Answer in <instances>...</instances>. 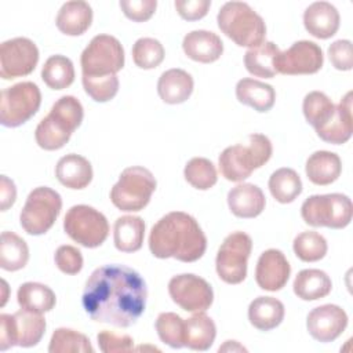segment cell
I'll list each match as a JSON object with an SVG mask.
<instances>
[{"label": "cell", "mask_w": 353, "mask_h": 353, "mask_svg": "<svg viewBox=\"0 0 353 353\" xmlns=\"http://www.w3.org/2000/svg\"><path fill=\"white\" fill-rule=\"evenodd\" d=\"M146 298V283L137 270L124 265H103L88 277L81 303L94 321L127 328L145 312Z\"/></svg>", "instance_id": "cell-1"}, {"label": "cell", "mask_w": 353, "mask_h": 353, "mask_svg": "<svg viewBox=\"0 0 353 353\" xmlns=\"http://www.w3.org/2000/svg\"><path fill=\"white\" fill-rule=\"evenodd\" d=\"M207 248V237L197 221L182 211L161 216L149 234V250L160 259L175 258L181 262H196Z\"/></svg>", "instance_id": "cell-2"}, {"label": "cell", "mask_w": 353, "mask_h": 353, "mask_svg": "<svg viewBox=\"0 0 353 353\" xmlns=\"http://www.w3.org/2000/svg\"><path fill=\"white\" fill-rule=\"evenodd\" d=\"M84 117L83 105L73 95L61 97L34 131L37 145L44 150H58L70 139Z\"/></svg>", "instance_id": "cell-3"}, {"label": "cell", "mask_w": 353, "mask_h": 353, "mask_svg": "<svg viewBox=\"0 0 353 353\" xmlns=\"http://www.w3.org/2000/svg\"><path fill=\"white\" fill-rule=\"evenodd\" d=\"M273 153L270 139L263 134L248 135V143H237L226 148L218 159L222 176L232 182L247 179L254 170L269 161Z\"/></svg>", "instance_id": "cell-4"}, {"label": "cell", "mask_w": 353, "mask_h": 353, "mask_svg": "<svg viewBox=\"0 0 353 353\" xmlns=\"http://www.w3.org/2000/svg\"><path fill=\"white\" fill-rule=\"evenodd\" d=\"M216 22L221 32L240 47L254 48L265 41V21L247 3H225L218 11Z\"/></svg>", "instance_id": "cell-5"}, {"label": "cell", "mask_w": 353, "mask_h": 353, "mask_svg": "<svg viewBox=\"0 0 353 353\" xmlns=\"http://www.w3.org/2000/svg\"><path fill=\"white\" fill-rule=\"evenodd\" d=\"M156 185V178L148 168L132 165L120 174L110 190V200L121 211H141L149 204Z\"/></svg>", "instance_id": "cell-6"}, {"label": "cell", "mask_w": 353, "mask_h": 353, "mask_svg": "<svg viewBox=\"0 0 353 353\" xmlns=\"http://www.w3.org/2000/svg\"><path fill=\"white\" fill-rule=\"evenodd\" d=\"M352 214V200L342 193L313 194L301 207L302 219L313 228L343 229L350 223Z\"/></svg>", "instance_id": "cell-7"}, {"label": "cell", "mask_w": 353, "mask_h": 353, "mask_svg": "<svg viewBox=\"0 0 353 353\" xmlns=\"http://www.w3.org/2000/svg\"><path fill=\"white\" fill-rule=\"evenodd\" d=\"M62 208V199L58 192L48 186L33 189L21 211L19 222L22 229L32 236L48 232L55 223Z\"/></svg>", "instance_id": "cell-8"}, {"label": "cell", "mask_w": 353, "mask_h": 353, "mask_svg": "<svg viewBox=\"0 0 353 353\" xmlns=\"http://www.w3.org/2000/svg\"><path fill=\"white\" fill-rule=\"evenodd\" d=\"M46 332L43 313L22 309L14 314H0V350L14 346H36Z\"/></svg>", "instance_id": "cell-9"}, {"label": "cell", "mask_w": 353, "mask_h": 353, "mask_svg": "<svg viewBox=\"0 0 353 353\" xmlns=\"http://www.w3.org/2000/svg\"><path fill=\"white\" fill-rule=\"evenodd\" d=\"M63 229L73 241L87 248L99 247L109 234L106 216L85 204H77L68 210L63 218Z\"/></svg>", "instance_id": "cell-10"}, {"label": "cell", "mask_w": 353, "mask_h": 353, "mask_svg": "<svg viewBox=\"0 0 353 353\" xmlns=\"http://www.w3.org/2000/svg\"><path fill=\"white\" fill-rule=\"evenodd\" d=\"M83 76L101 77L116 74L124 66V48L110 34H97L80 57Z\"/></svg>", "instance_id": "cell-11"}, {"label": "cell", "mask_w": 353, "mask_h": 353, "mask_svg": "<svg viewBox=\"0 0 353 353\" xmlns=\"http://www.w3.org/2000/svg\"><path fill=\"white\" fill-rule=\"evenodd\" d=\"M41 103V92L32 81H21L1 91L0 123L4 127H19L36 114Z\"/></svg>", "instance_id": "cell-12"}, {"label": "cell", "mask_w": 353, "mask_h": 353, "mask_svg": "<svg viewBox=\"0 0 353 353\" xmlns=\"http://www.w3.org/2000/svg\"><path fill=\"white\" fill-rule=\"evenodd\" d=\"M252 240L244 232H233L221 244L215 268L219 279L228 284H240L247 276V262L251 255Z\"/></svg>", "instance_id": "cell-13"}, {"label": "cell", "mask_w": 353, "mask_h": 353, "mask_svg": "<svg viewBox=\"0 0 353 353\" xmlns=\"http://www.w3.org/2000/svg\"><path fill=\"white\" fill-rule=\"evenodd\" d=\"M171 299L190 313L205 312L214 301L211 285L200 276L183 273L174 276L168 283Z\"/></svg>", "instance_id": "cell-14"}, {"label": "cell", "mask_w": 353, "mask_h": 353, "mask_svg": "<svg viewBox=\"0 0 353 353\" xmlns=\"http://www.w3.org/2000/svg\"><path fill=\"white\" fill-rule=\"evenodd\" d=\"M37 62V46L28 37L10 39L0 46V77L4 80L32 73Z\"/></svg>", "instance_id": "cell-15"}, {"label": "cell", "mask_w": 353, "mask_h": 353, "mask_svg": "<svg viewBox=\"0 0 353 353\" xmlns=\"http://www.w3.org/2000/svg\"><path fill=\"white\" fill-rule=\"evenodd\" d=\"M321 47L314 41L299 40L288 50L280 51L276 59V70L283 74H313L323 66Z\"/></svg>", "instance_id": "cell-16"}, {"label": "cell", "mask_w": 353, "mask_h": 353, "mask_svg": "<svg viewBox=\"0 0 353 353\" xmlns=\"http://www.w3.org/2000/svg\"><path fill=\"white\" fill-rule=\"evenodd\" d=\"M347 327L346 312L332 303L321 305L312 309L306 319V328L312 338L327 343L335 341Z\"/></svg>", "instance_id": "cell-17"}, {"label": "cell", "mask_w": 353, "mask_h": 353, "mask_svg": "<svg viewBox=\"0 0 353 353\" xmlns=\"http://www.w3.org/2000/svg\"><path fill=\"white\" fill-rule=\"evenodd\" d=\"M291 273V266L285 255L276 248H269L263 251L258 259L255 269L256 284L266 291L281 290Z\"/></svg>", "instance_id": "cell-18"}, {"label": "cell", "mask_w": 353, "mask_h": 353, "mask_svg": "<svg viewBox=\"0 0 353 353\" xmlns=\"http://www.w3.org/2000/svg\"><path fill=\"white\" fill-rule=\"evenodd\" d=\"M339 12L328 1H314L303 12L305 29L317 39H330L339 29Z\"/></svg>", "instance_id": "cell-19"}, {"label": "cell", "mask_w": 353, "mask_h": 353, "mask_svg": "<svg viewBox=\"0 0 353 353\" xmlns=\"http://www.w3.org/2000/svg\"><path fill=\"white\" fill-rule=\"evenodd\" d=\"M182 48L188 58L201 63H211L222 55L223 43L216 33L200 29L192 30L183 37Z\"/></svg>", "instance_id": "cell-20"}, {"label": "cell", "mask_w": 353, "mask_h": 353, "mask_svg": "<svg viewBox=\"0 0 353 353\" xmlns=\"http://www.w3.org/2000/svg\"><path fill=\"white\" fill-rule=\"evenodd\" d=\"M228 205L237 218H255L266 205L261 188L254 183H239L228 193Z\"/></svg>", "instance_id": "cell-21"}, {"label": "cell", "mask_w": 353, "mask_h": 353, "mask_svg": "<svg viewBox=\"0 0 353 353\" xmlns=\"http://www.w3.org/2000/svg\"><path fill=\"white\" fill-rule=\"evenodd\" d=\"M352 97L353 92L349 91L335 106V113L331 120L317 130V135L328 143L341 145L350 139L353 132V117H352Z\"/></svg>", "instance_id": "cell-22"}, {"label": "cell", "mask_w": 353, "mask_h": 353, "mask_svg": "<svg viewBox=\"0 0 353 353\" xmlns=\"http://www.w3.org/2000/svg\"><path fill=\"white\" fill-rule=\"evenodd\" d=\"M193 77L183 69H168L157 81V92L163 102L178 105L189 99L193 92Z\"/></svg>", "instance_id": "cell-23"}, {"label": "cell", "mask_w": 353, "mask_h": 353, "mask_svg": "<svg viewBox=\"0 0 353 353\" xmlns=\"http://www.w3.org/2000/svg\"><path fill=\"white\" fill-rule=\"evenodd\" d=\"M55 175L69 189H84L92 181V167L85 157L70 153L58 160Z\"/></svg>", "instance_id": "cell-24"}, {"label": "cell", "mask_w": 353, "mask_h": 353, "mask_svg": "<svg viewBox=\"0 0 353 353\" xmlns=\"http://www.w3.org/2000/svg\"><path fill=\"white\" fill-rule=\"evenodd\" d=\"M305 172L312 183L325 186L339 178L342 172V161L334 152L317 150L306 160Z\"/></svg>", "instance_id": "cell-25"}, {"label": "cell", "mask_w": 353, "mask_h": 353, "mask_svg": "<svg viewBox=\"0 0 353 353\" xmlns=\"http://www.w3.org/2000/svg\"><path fill=\"white\" fill-rule=\"evenodd\" d=\"M92 22V8L88 3L76 0L66 1L58 11L57 28L68 36L83 34Z\"/></svg>", "instance_id": "cell-26"}, {"label": "cell", "mask_w": 353, "mask_h": 353, "mask_svg": "<svg viewBox=\"0 0 353 353\" xmlns=\"http://www.w3.org/2000/svg\"><path fill=\"white\" fill-rule=\"evenodd\" d=\"M236 97L243 105L251 106L254 110L269 112L276 101V91L270 84L255 79H241L236 84Z\"/></svg>", "instance_id": "cell-27"}, {"label": "cell", "mask_w": 353, "mask_h": 353, "mask_svg": "<svg viewBox=\"0 0 353 353\" xmlns=\"http://www.w3.org/2000/svg\"><path fill=\"white\" fill-rule=\"evenodd\" d=\"M216 336L215 323L204 312H197L188 320L183 327V343L192 350H208Z\"/></svg>", "instance_id": "cell-28"}, {"label": "cell", "mask_w": 353, "mask_h": 353, "mask_svg": "<svg viewBox=\"0 0 353 353\" xmlns=\"http://www.w3.org/2000/svg\"><path fill=\"white\" fill-rule=\"evenodd\" d=\"M284 313L283 302L273 296H258L248 306V320L261 331H270L280 325Z\"/></svg>", "instance_id": "cell-29"}, {"label": "cell", "mask_w": 353, "mask_h": 353, "mask_svg": "<svg viewBox=\"0 0 353 353\" xmlns=\"http://www.w3.org/2000/svg\"><path fill=\"white\" fill-rule=\"evenodd\" d=\"M145 237V222L141 216L123 215L113 226L114 247L121 252H135L141 250Z\"/></svg>", "instance_id": "cell-30"}, {"label": "cell", "mask_w": 353, "mask_h": 353, "mask_svg": "<svg viewBox=\"0 0 353 353\" xmlns=\"http://www.w3.org/2000/svg\"><path fill=\"white\" fill-rule=\"evenodd\" d=\"M292 288L298 298L303 301H316L331 292L332 283L330 276L320 269H303L296 274Z\"/></svg>", "instance_id": "cell-31"}, {"label": "cell", "mask_w": 353, "mask_h": 353, "mask_svg": "<svg viewBox=\"0 0 353 353\" xmlns=\"http://www.w3.org/2000/svg\"><path fill=\"white\" fill-rule=\"evenodd\" d=\"M280 54L279 47L273 41H263L258 47L250 48L244 55L245 69L256 76L272 79L277 74L276 59Z\"/></svg>", "instance_id": "cell-32"}, {"label": "cell", "mask_w": 353, "mask_h": 353, "mask_svg": "<svg viewBox=\"0 0 353 353\" xmlns=\"http://www.w3.org/2000/svg\"><path fill=\"white\" fill-rule=\"evenodd\" d=\"M17 301L22 309L36 313H46L54 309L57 298L48 285L36 281H28L19 285Z\"/></svg>", "instance_id": "cell-33"}, {"label": "cell", "mask_w": 353, "mask_h": 353, "mask_svg": "<svg viewBox=\"0 0 353 353\" xmlns=\"http://www.w3.org/2000/svg\"><path fill=\"white\" fill-rule=\"evenodd\" d=\"M0 266L7 272H17L29 261V247L26 241L14 232H3L0 240Z\"/></svg>", "instance_id": "cell-34"}, {"label": "cell", "mask_w": 353, "mask_h": 353, "mask_svg": "<svg viewBox=\"0 0 353 353\" xmlns=\"http://www.w3.org/2000/svg\"><path fill=\"white\" fill-rule=\"evenodd\" d=\"M269 190L281 204L292 203L302 192V181L292 168L283 167L276 170L269 178Z\"/></svg>", "instance_id": "cell-35"}, {"label": "cell", "mask_w": 353, "mask_h": 353, "mask_svg": "<svg viewBox=\"0 0 353 353\" xmlns=\"http://www.w3.org/2000/svg\"><path fill=\"white\" fill-rule=\"evenodd\" d=\"M43 81L52 90H63L74 81V68L65 55L50 57L41 69Z\"/></svg>", "instance_id": "cell-36"}, {"label": "cell", "mask_w": 353, "mask_h": 353, "mask_svg": "<svg viewBox=\"0 0 353 353\" xmlns=\"http://www.w3.org/2000/svg\"><path fill=\"white\" fill-rule=\"evenodd\" d=\"M302 110L306 121L317 131L324 127L335 113V105L321 91H312L305 95Z\"/></svg>", "instance_id": "cell-37"}, {"label": "cell", "mask_w": 353, "mask_h": 353, "mask_svg": "<svg viewBox=\"0 0 353 353\" xmlns=\"http://www.w3.org/2000/svg\"><path fill=\"white\" fill-rule=\"evenodd\" d=\"M50 353H92L94 347L91 346L90 339L72 328H57L52 332L50 345Z\"/></svg>", "instance_id": "cell-38"}, {"label": "cell", "mask_w": 353, "mask_h": 353, "mask_svg": "<svg viewBox=\"0 0 353 353\" xmlns=\"http://www.w3.org/2000/svg\"><path fill=\"white\" fill-rule=\"evenodd\" d=\"M183 176L188 183L199 190H208L218 181L215 165L205 157L190 159L185 165Z\"/></svg>", "instance_id": "cell-39"}, {"label": "cell", "mask_w": 353, "mask_h": 353, "mask_svg": "<svg viewBox=\"0 0 353 353\" xmlns=\"http://www.w3.org/2000/svg\"><path fill=\"white\" fill-rule=\"evenodd\" d=\"M295 255L303 262H316L325 256L328 245L327 240L317 232H302L294 239L292 244Z\"/></svg>", "instance_id": "cell-40"}, {"label": "cell", "mask_w": 353, "mask_h": 353, "mask_svg": "<svg viewBox=\"0 0 353 353\" xmlns=\"http://www.w3.org/2000/svg\"><path fill=\"white\" fill-rule=\"evenodd\" d=\"M163 44L153 37H141L132 47L134 63L141 69H154L164 59Z\"/></svg>", "instance_id": "cell-41"}, {"label": "cell", "mask_w": 353, "mask_h": 353, "mask_svg": "<svg viewBox=\"0 0 353 353\" xmlns=\"http://www.w3.org/2000/svg\"><path fill=\"white\" fill-rule=\"evenodd\" d=\"M183 327L185 320L181 319L176 313L172 312H164L157 316L156 320V331L159 334V338L165 345L181 349L185 346L183 343Z\"/></svg>", "instance_id": "cell-42"}, {"label": "cell", "mask_w": 353, "mask_h": 353, "mask_svg": "<svg viewBox=\"0 0 353 353\" xmlns=\"http://www.w3.org/2000/svg\"><path fill=\"white\" fill-rule=\"evenodd\" d=\"M83 87L84 91L95 101V102H108L119 91V79L116 74L101 76V77H90L83 76Z\"/></svg>", "instance_id": "cell-43"}, {"label": "cell", "mask_w": 353, "mask_h": 353, "mask_svg": "<svg viewBox=\"0 0 353 353\" xmlns=\"http://www.w3.org/2000/svg\"><path fill=\"white\" fill-rule=\"evenodd\" d=\"M55 265L66 274H77L83 268V255L80 250L73 245H61L54 255Z\"/></svg>", "instance_id": "cell-44"}, {"label": "cell", "mask_w": 353, "mask_h": 353, "mask_svg": "<svg viewBox=\"0 0 353 353\" xmlns=\"http://www.w3.org/2000/svg\"><path fill=\"white\" fill-rule=\"evenodd\" d=\"M97 339L103 353H125L134 350V339L130 335H120L103 330L97 335Z\"/></svg>", "instance_id": "cell-45"}, {"label": "cell", "mask_w": 353, "mask_h": 353, "mask_svg": "<svg viewBox=\"0 0 353 353\" xmlns=\"http://www.w3.org/2000/svg\"><path fill=\"white\" fill-rule=\"evenodd\" d=\"M119 4L124 15L135 22L150 19L157 7L156 0H120Z\"/></svg>", "instance_id": "cell-46"}, {"label": "cell", "mask_w": 353, "mask_h": 353, "mask_svg": "<svg viewBox=\"0 0 353 353\" xmlns=\"http://www.w3.org/2000/svg\"><path fill=\"white\" fill-rule=\"evenodd\" d=\"M328 58L338 70H350L353 68V50L350 40H336L328 47Z\"/></svg>", "instance_id": "cell-47"}, {"label": "cell", "mask_w": 353, "mask_h": 353, "mask_svg": "<svg viewBox=\"0 0 353 353\" xmlns=\"http://www.w3.org/2000/svg\"><path fill=\"white\" fill-rule=\"evenodd\" d=\"M181 18L186 21H197L207 15L211 0H175L174 3Z\"/></svg>", "instance_id": "cell-48"}, {"label": "cell", "mask_w": 353, "mask_h": 353, "mask_svg": "<svg viewBox=\"0 0 353 353\" xmlns=\"http://www.w3.org/2000/svg\"><path fill=\"white\" fill-rule=\"evenodd\" d=\"M17 199V188L15 183L6 175L0 176V208L1 211H7Z\"/></svg>", "instance_id": "cell-49"}, {"label": "cell", "mask_w": 353, "mask_h": 353, "mask_svg": "<svg viewBox=\"0 0 353 353\" xmlns=\"http://www.w3.org/2000/svg\"><path fill=\"white\" fill-rule=\"evenodd\" d=\"M1 284H3V301H1V306H4V305H6V302H7V292H8V287H7L6 280H1Z\"/></svg>", "instance_id": "cell-50"}]
</instances>
